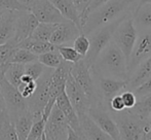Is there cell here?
<instances>
[{
  "instance_id": "8",
  "label": "cell",
  "mask_w": 151,
  "mask_h": 140,
  "mask_svg": "<svg viewBox=\"0 0 151 140\" xmlns=\"http://www.w3.org/2000/svg\"><path fill=\"white\" fill-rule=\"evenodd\" d=\"M71 66L72 63L66 62V61L63 60L60 66L54 70L50 84V98H48L47 104L44 107L43 112H42V118L44 121H46L47 116L50 115V112L52 110V106L56 103L57 98L65 91L66 80H67V77L70 73Z\"/></svg>"
},
{
  "instance_id": "10",
  "label": "cell",
  "mask_w": 151,
  "mask_h": 140,
  "mask_svg": "<svg viewBox=\"0 0 151 140\" xmlns=\"http://www.w3.org/2000/svg\"><path fill=\"white\" fill-rule=\"evenodd\" d=\"M151 56V30L138 31L135 45L127 61V78L143 61Z\"/></svg>"
},
{
  "instance_id": "49",
  "label": "cell",
  "mask_w": 151,
  "mask_h": 140,
  "mask_svg": "<svg viewBox=\"0 0 151 140\" xmlns=\"http://www.w3.org/2000/svg\"><path fill=\"white\" fill-rule=\"evenodd\" d=\"M4 12V10H0V14H1V12Z\"/></svg>"
},
{
  "instance_id": "27",
  "label": "cell",
  "mask_w": 151,
  "mask_h": 140,
  "mask_svg": "<svg viewBox=\"0 0 151 140\" xmlns=\"http://www.w3.org/2000/svg\"><path fill=\"white\" fill-rule=\"evenodd\" d=\"M25 74V65L19 64V63H10L8 65L7 69L4 74V77L6 78L9 84L14 87L18 88L21 84V78Z\"/></svg>"
},
{
  "instance_id": "34",
  "label": "cell",
  "mask_w": 151,
  "mask_h": 140,
  "mask_svg": "<svg viewBox=\"0 0 151 140\" xmlns=\"http://www.w3.org/2000/svg\"><path fill=\"white\" fill-rule=\"evenodd\" d=\"M44 69H45V66H43V65L40 62H38V61L25 64V74L30 76L32 79L35 80V82L41 76Z\"/></svg>"
},
{
  "instance_id": "22",
  "label": "cell",
  "mask_w": 151,
  "mask_h": 140,
  "mask_svg": "<svg viewBox=\"0 0 151 140\" xmlns=\"http://www.w3.org/2000/svg\"><path fill=\"white\" fill-rule=\"evenodd\" d=\"M50 1L56 6V8L60 12L65 20L73 22L81 30L79 12L72 0H50Z\"/></svg>"
},
{
  "instance_id": "21",
  "label": "cell",
  "mask_w": 151,
  "mask_h": 140,
  "mask_svg": "<svg viewBox=\"0 0 151 140\" xmlns=\"http://www.w3.org/2000/svg\"><path fill=\"white\" fill-rule=\"evenodd\" d=\"M16 12L4 10L0 14V44L6 43L14 38Z\"/></svg>"
},
{
  "instance_id": "25",
  "label": "cell",
  "mask_w": 151,
  "mask_h": 140,
  "mask_svg": "<svg viewBox=\"0 0 151 140\" xmlns=\"http://www.w3.org/2000/svg\"><path fill=\"white\" fill-rule=\"evenodd\" d=\"M0 140H18L14 123L10 120L6 109L0 113Z\"/></svg>"
},
{
  "instance_id": "32",
  "label": "cell",
  "mask_w": 151,
  "mask_h": 140,
  "mask_svg": "<svg viewBox=\"0 0 151 140\" xmlns=\"http://www.w3.org/2000/svg\"><path fill=\"white\" fill-rule=\"evenodd\" d=\"M17 48H18L17 43L12 39H10L6 43L0 44V64L10 63L12 56Z\"/></svg>"
},
{
  "instance_id": "46",
  "label": "cell",
  "mask_w": 151,
  "mask_h": 140,
  "mask_svg": "<svg viewBox=\"0 0 151 140\" xmlns=\"http://www.w3.org/2000/svg\"><path fill=\"white\" fill-rule=\"evenodd\" d=\"M144 3H151V0H138L137 5H141V4H144Z\"/></svg>"
},
{
  "instance_id": "47",
  "label": "cell",
  "mask_w": 151,
  "mask_h": 140,
  "mask_svg": "<svg viewBox=\"0 0 151 140\" xmlns=\"http://www.w3.org/2000/svg\"><path fill=\"white\" fill-rule=\"evenodd\" d=\"M147 126H148V129H149V131L151 130V114H150V116H149V118H148V122H147ZM148 131V132H149Z\"/></svg>"
},
{
  "instance_id": "41",
  "label": "cell",
  "mask_w": 151,
  "mask_h": 140,
  "mask_svg": "<svg viewBox=\"0 0 151 140\" xmlns=\"http://www.w3.org/2000/svg\"><path fill=\"white\" fill-rule=\"evenodd\" d=\"M125 108L124 104H123V101L121 99L120 94L115 95L113 98L110 100L109 102V109L112 110V111H121Z\"/></svg>"
},
{
  "instance_id": "1",
  "label": "cell",
  "mask_w": 151,
  "mask_h": 140,
  "mask_svg": "<svg viewBox=\"0 0 151 140\" xmlns=\"http://www.w3.org/2000/svg\"><path fill=\"white\" fill-rule=\"evenodd\" d=\"M93 73L100 76L127 80V61L123 53L111 40L91 66Z\"/></svg>"
},
{
  "instance_id": "9",
  "label": "cell",
  "mask_w": 151,
  "mask_h": 140,
  "mask_svg": "<svg viewBox=\"0 0 151 140\" xmlns=\"http://www.w3.org/2000/svg\"><path fill=\"white\" fill-rule=\"evenodd\" d=\"M70 74L74 78V80L77 82L78 86L82 89V91L86 93V96L88 97L91 104L101 101L98 97L91 67L86 64L83 58L78 62L72 64L71 69H70Z\"/></svg>"
},
{
  "instance_id": "35",
  "label": "cell",
  "mask_w": 151,
  "mask_h": 140,
  "mask_svg": "<svg viewBox=\"0 0 151 140\" xmlns=\"http://www.w3.org/2000/svg\"><path fill=\"white\" fill-rule=\"evenodd\" d=\"M44 126H45V121L42 118L34 121L26 140H37L40 138L44 132Z\"/></svg>"
},
{
  "instance_id": "16",
  "label": "cell",
  "mask_w": 151,
  "mask_h": 140,
  "mask_svg": "<svg viewBox=\"0 0 151 140\" xmlns=\"http://www.w3.org/2000/svg\"><path fill=\"white\" fill-rule=\"evenodd\" d=\"M30 10L39 23L59 24L65 20L50 0H37Z\"/></svg>"
},
{
  "instance_id": "28",
  "label": "cell",
  "mask_w": 151,
  "mask_h": 140,
  "mask_svg": "<svg viewBox=\"0 0 151 140\" xmlns=\"http://www.w3.org/2000/svg\"><path fill=\"white\" fill-rule=\"evenodd\" d=\"M58 27V24H50V23H39L30 37L34 40L40 41H50V36Z\"/></svg>"
},
{
  "instance_id": "37",
  "label": "cell",
  "mask_w": 151,
  "mask_h": 140,
  "mask_svg": "<svg viewBox=\"0 0 151 140\" xmlns=\"http://www.w3.org/2000/svg\"><path fill=\"white\" fill-rule=\"evenodd\" d=\"M133 92H134V94L136 95L137 99L142 98V97L146 96V95L151 94V77L148 78L147 80H145V82L140 84L139 87H137L135 90H133Z\"/></svg>"
},
{
  "instance_id": "39",
  "label": "cell",
  "mask_w": 151,
  "mask_h": 140,
  "mask_svg": "<svg viewBox=\"0 0 151 140\" xmlns=\"http://www.w3.org/2000/svg\"><path fill=\"white\" fill-rule=\"evenodd\" d=\"M17 89H18L19 92L21 93V95H22L25 99H28L34 93V91H35L36 82H28V84H23V82H21Z\"/></svg>"
},
{
  "instance_id": "38",
  "label": "cell",
  "mask_w": 151,
  "mask_h": 140,
  "mask_svg": "<svg viewBox=\"0 0 151 140\" xmlns=\"http://www.w3.org/2000/svg\"><path fill=\"white\" fill-rule=\"evenodd\" d=\"M120 96L123 101V104H124L125 108H127V109L132 108L136 104V102H137V97L134 94L133 91L124 90L120 93Z\"/></svg>"
},
{
  "instance_id": "14",
  "label": "cell",
  "mask_w": 151,
  "mask_h": 140,
  "mask_svg": "<svg viewBox=\"0 0 151 140\" xmlns=\"http://www.w3.org/2000/svg\"><path fill=\"white\" fill-rule=\"evenodd\" d=\"M38 24L39 22L31 10H17L14 18V35L12 40L18 44L19 42L30 37Z\"/></svg>"
},
{
  "instance_id": "19",
  "label": "cell",
  "mask_w": 151,
  "mask_h": 140,
  "mask_svg": "<svg viewBox=\"0 0 151 140\" xmlns=\"http://www.w3.org/2000/svg\"><path fill=\"white\" fill-rule=\"evenodd\" d=\"M55 104L58 106L59 109H60L62 111V113L64 114V116H65L66 120H67L68 124H69L70 128L73 129L75 132L81 134V133H80V127H79V118H78L77 113H76L74 107L72 106L71 102H70L69 99H68L65 91L57 98Z\"/></svg>"
},
{
  "instance_id": "5",
  "label": "cell",
  "mask_w": 151,
  "mask_h": 140,
  "mask_svg": "<svg viewBox=\"0 0 151 140\" xmlns=\"http://www.w3.org/2000/svg\"><path fill=\"white\" fill-rule=\"evenodd\" d=\"M54 68L45 67L43 73L36 80V89L27 100V107L34 115V121L42 118V112L50 98V84Z\"/></svg>"
},
{
  "instance_id": "17",
  "label": "cell",
  "mask_w": 151,
  "mask_h": 140,
  "mask_svg": "<svg viewBox=\"0 0 151 140\" xmlns=\"http://www.w3.org/2000/svg\"><path fill=\"white\" fill-rule=\"evenodd\" d=\"M80 33L81 30L73 22L64 20L63 22L58 24V27L50 36V41L55 45L70 44Z\"/></svg>"
},
{
  "instance_id": "4",
  "label": "cell",
  "mask_w": 151,
  "mask_h": 140,
  "mask_svg": "<svg viewBox=\"0 0 151 140\" xmlns=\"http://www.w3.org/2000/svg\"><path fill=\"white\" fill-rule=\"evenodd\" d=\"M127 14H125L124 16L120 17V18L116 19L115 21L109 23V24L104 25V26L96 29L95 31H93V32L88 35V39H90V48H88V54L86 55L83 60L86 61V63L90 67L93 64V62L98 58L100 53L112 40V36H113L115 28Z\"/></svg>"
},
{
  "instance_id": "30",
  "label": "cell",
  "mask_w": 151,
  "mask_h": 140,
  "mask_svg": "<svg viewBox=\"0 0 151 140\" xmlns=\"http://www.w3.org/2000/svg\"><path fill=\"white\" fill-rule=\"evenodd\" d=\"M38 60V56L33 54L26 48H17L10 59V63H19V64H28Z\"/></svg>"
},
{
  "instance_id": "26",
  "label": "cell",
  "mask_w": 151,
  "mask_h": 140,
  "mask_svg": "<svg viewBox=\"0 0 151 140\" xmlns=\"http://www.w3.org/2000/svg\"><path fill=\"white\" fill-rule=\"evenodd\" d=\"M129 109L142 120L148 122V118L151 114V94L137 99L136 104Z\"/></svg>"
},
{
  "instance_id": "7",
  "label": "cell",
  "mask_w": 151,
  "mask_h": 140,
  "mask_svg": "<svg viewBox=\"0 0 151 140\" xmlns=\"http://www.w3.org/2000/svg\"><path fill=\"white\" fill-rule=\"evenodd\" d=\"M0 92H1L5 109L9 115L10 120L14 122L21 113L28 109L27 100L21 95L19 90L3 77L0 80Z\"/></svg>"
},
{
  "instance_id": "50",
  "label": "cell",
  "mask_w": 151,
  "mask_h": 140,
  "mask_svg": "<svg viewBox=\"0 0 151 140\" xmlns=\"http://www.w3.org/2000/svg\"><path fill=\"white\" fill-rule=\"evenodd\" d=\"M37 140H41V137H40V138H38Z\"/></svg>"
},
{
  "instance_id": "45",
  "label": "cell",
  "mask_w": 151,
  "mask_h": 140,
  "mask_svg": "<svg viewBox=\"0 0 151 140\" xmlns=\"http://www.w3.org/2000/svg\"><path fill=\"white\" fill-rule=\"evenodd\" d=\"M3 109H5V105H4V102H3V98H2V95H1V92H0V113Z\"/></svg>"
},
{
  "instance_id": "6",
  "label": "cell",
  "mask_w": 151,
  "mask_h": 140,
  "mask_svg": "<svg viewBox=\"0 0 151 140\" xmlns=\"http://www.w3.org/2000/svg\"><path fill=\"white\" fill-rule=\"evenodd\" d=\"M133 12H129L121 20V22L114 30L113 36H112V40L121 50L127 61H129V58L131 56V53L133 51L138 36V31L136 29L133 20Z\"/></svg>"
},
{
  "instance_id": "2",
  "label": "cell",
  "mask_w": 151,
  "mask_h": 140,
  "mask_svg": "<svg viewBox=\"0 0 151 140\" xmlns=\"http://www.w3.org/2000/svg\"><path fill=\"white\" fill-rule=\"evenodd\" d=\"M137 3L138 0H109L88 14L81 28V33L88 36L96 29L133 12Z\"/></svg>"
},
{
  "instance_id": "43",
  "label": "cell",
  "mask_w": 151,
  "mask_h": 140,
  "mask_svg": "<svg viewBox=\"0 0 151 140\" xmlns=\"http://www.w3.org/2000/svg\"><path fill=\"white\" fill-rule=\"evenodd\" d=\"M66 140H84L81 134L75 132L73 129H71L69 127V130H68V137Z\"/></svg>"
},
{
  "instance_id": "44",
  "label": "cell",
  "mask_w": 151,
  "mask_h": 140,
  "mask_svg": "<svg viewBox=\"0 0 151 140\" xmlns=\"http://www.w3.org/2000/svg\"><path fill=\"white\" fill-rule=\"evenodd\" d=\"M19 1L21 2V3L23 4V5L25 6V7L27 8V9L30 10L32 8V6L34 5V3H35L37 0H19Z\"/></svg>"
},
{
  "instance_id": "18",
  "label": "cell",
  "mask_w": 151,
  "mask_h": 140,
  "mask_svg": "<svg viewBox=\"0 0 151 140\" xmlns=\"http://www.w3.org/2000/svg\"><path fill=\"white\" fill-rule=\"evenodd\" d=\"M80 133L84 140H113L88 115L78 116Z\"/></svg>"
},
{
  "instance_id": "48",
  "label": "cell",
  "mask_w": 151,
  "mask_h": 140,
  "mask_svg": "<svg viewBox=\"0 0 151 140\" xmlns=\"http://www.w3.org/2000/svg\"><path fill=\"white\" fill-rule=\"evenodd\" d=\"M146 140H151V130L146 134Z\"/></svg>"
},
{
  "instance_id": "42",
  "label": "cell",
  "mask_w": 151,
  "mask_h": 140,
  "mask_svg": "<svg viewBox=\"0 0 151 140\" xmlns=\"http://www.w3.org/2000/svg\"><path fill=\"white\" fill-rule=\"evenodd\" d=\"M109 0H91L90 4H88V8H86V16H84V22H86V18H88V16L91 14V12H93V10H96L97 8H99L100 6H102L103 4H105L106 2H108ZM84 24V23H83ZM83 26V25H82Z\"/></svg>"
},
{
  "instance_id": "31",
  "label": "cell",
  "mask_w": 151,
  "mask_h": 140,
  "mask_svg": "<svg viewBox=\"0 0 151 140\" xmlns=\"http://www.w3.org/2000/svg\"><path fill=\"white\" fill-rule=\"evenodd\" d=\"M57 50H58L59 54L61 55L62 59L66 62L69 63H74L78 62L79 60H81L83 57L80 56L77 52L75 51V48L73 46H71L70 44H63V45H57Z\"/></svg>"
},
{
  "instance_id": "12",
  "label": "cell",
  "mask_w": 151,
  "mask_h": 140,
  "mask_svg": "<svg viewBox=\"0 0 151 140\" xmlns=\"http://www.w3.org/2000/svg\"><path fill=\"white\" fill-rule=\"evenodd\" d=\"M93 78L95 82L96 90L99 99L101 100L102 104L106 108H109V102L115 95L120 94L122 91L125 90L127 80L114 79V78L100 76L93 73Z\"/></svg>"
},
{
  "instance_id": "23",
  "label": "cell",
  "mask_w": 151,
  "mask_h": 140,
  "mask_svg": "<svg viewBox=\"0 0 151 140\" xmlns=\"http://www.w3.org/2000/svg\"><path fill=\"white\" fill-rule=\"evenodd\" d=\"M133 20L137 31L151 30V3L136 6L133 12Z\"/></svg>"
},
{
  "instance_id": "36",
  "label": "cell",
  "mask_w": 151,
  "mask_h": 140,
  "mask_svg": "<svg viewBox=\"0 0 151 140\" xmlns=\"http://www.w3.org/2000/svg\"><path fill=\"white\" fill-rule=\"evenodd\" d=\"M27 9L19 0H0V10H25Z\"/></svg>"
},
{
  "instance_id": "3",
  "label": "cell",
  "mask_w": 151,
  "mask_h": 140,
  "mask_svg": "<svg viewBox=\"0 0 151 140\" xmlns=\"http://www.w3.org/2000/svg\"><path fill=\"white\" fill-rule=\"evenodd\" d=\"M110 113L117 125L120 140H146V134L149 131L146 121L127 108L117 112L110 110Z\"/></svg>"
},
{
  "instance_id": "29",
  "label": "cell",
  "mask_w": 151,
  "mask_h": 140,
  "mask_svg": "<svg viewBox=\"0 0 151 140\" xmlns=\"http://www.w3.org/2000/svg\"><path fill=\"white\" fill-rule=\"evenodd\" d=\"M37 61L41 63L43 66L56 69L63 62V59H62L61 55L59 54L58 50H55L52 51V52H47V53H44V54L39 55Z\"/></svg>"
},
{
  "instance_id": "20",
  "label": "cell",
  "mask_w": 151,
  "mask_h": 140,
  "mask_svg": "<svg viewBox=\"0 0 151 140\" xmlns=\"http://www.w3.org/2000/svg\"><path fill=\"white\" fill-rule=\"evenodd\" d=\"M151 77V56L139 65L133 74L127 78L125 90L133 91L145 80Z\"/></svg>"
},
{
  "instance_id": "33",
  "label": "cell",
  "mask_w": 151,
  "mask_h": 140,
  "mask_svg": "<svg viewBox=\"0 0 151 140\" xmlns=\"http://www.w3.org/2000/svg\"><path fill=\"white\" fill-rule=\"evenodd\" d=\"M73 44V48H75V51L84 58L86 55L88 54V48H90V39L86 34L83 33H80L77 37L74 39V41L72 42Z\"/></svg>"
},
{
  "instance_id": "11",
  "label": "cell",
  "mask_w": 151,
  "mask_h": 140,
  "mask_svg": "<svg viewBox=\"0 0 151 140\" xmlns=\"http://www.w3.org/2000/svg\"><path fill=\"white\" fill-rule=\"evenodd\" d=\"M88 115L113 140H120L117 125L112 118L109 108H106L101 101L91 104Z\"/></svg>"
},
{
  "instance_id": "13",
  "label": "cell",
  "mask_w": 151,
  "mask_h": 140,
  "mask_svg": "<svg viewBox=\"0 0 151 140\" xmlns=\"http://www.w3.org/2000/svg\"><path fill=\"white\" fill-rule=\"evenodd\" d=\"M69 124L67 120L55 104L47 116L44 126V136L46 140H66L68 137Z\"/></svg>"
},
{
  "instance_id": "15",
  "label": "cell",
  "mask_w": 151,
  "mask_h": 140,
  "mask_svg": "<svg viewBox=\"0 0 151 140\" xmlns=\"http://www.w3.org/2000/svg\"><path fill=\"white\" fill-rule=\"evenodd\" d=\"M65 93L78 116L88 114V108L91 106L90 99L86 95V93L82 91V89L78 86L77 82L74 80V78L70 73L66 80Z\"/></svg>"
},
{
  "instance_id": "40",
  "label": "cell",
  "mask_w": 151,
  "mask_h": 140,
  "mask_svg": "<svg viewBox=\"0 0 151 140\" xmlns=\"http://www.w3.org/2000/svg\"><path fill=\"white\" fill-rule=\"evenodd\" d=\"M72 1H73L74 5H75V7L77 8L78 12H79L80 24H81V28H82V25L84 23V16H86V8H88L91 0H72Z\"/></svg>"
},
{
  "instance_id": "24",
  "label": "cell",
  "mask_w": 151,
  "mask_h": 140,
  "mask_svg": "<svg viewBox=\"0 0 151 140\" xmlns=\"http://www.w3.org/2000/svg\"><path fill=\"white\" fill-rule=\"evenodd\" d=\"M14 128L18 140H26L34 123V115L29 109L25 110L14 120Z\"/></svg>"
}]
</instances>
